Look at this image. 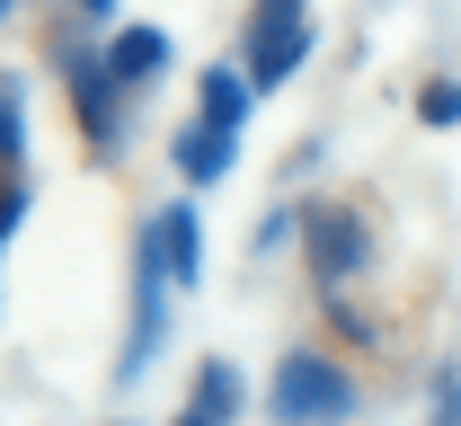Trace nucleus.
I'll return each instance as SVG.
<instances>
[{
    "label": "nucleus",
    "mask_w": 461,
    "mask_h": 426,
    "mask_svg": "<svg viewBox=\"0 0 461 426\" xmlns=\"http://www.w3.org/2000/svg\"><path fill=\"white\" fill-rule=\"evenodd\" d=\"M169 160H177V178H186V186H222V178H230V160H240V133H222V124L195 116V124L169 142Z\"/></svg>",
    "instance_id": "nucleus-7"
},
{
    "label": "nucleus",
    "mask_w": 461,
    "mask_h": 426,
    "mask_svg": "<svg viewBox=\"0 0 461 426\" xmlns=\"http://www.w3.org/2000/svg\"><path fill=\"white\" fill-rule=\"evenodd\" d=\"M160 338H169V258H160V222H142V240H133V320H124V356H115L124 391L160 365Z\"/></svg>",
    "instance_id": "nucleus-3"
},
{
    "label": "nucleus",
    "mask_w": 461,
    "mask_h": 426,
    "mask_svg": "<svg viewBox=\"0 0 461 426\" xmlns=\"http://www.w3.org/2000/svg\"><path fill=\"white\" fill-rule=\"evenodd\" d=\"M426 418H435V426H461V373H453V365L435 373V391H426Z\"/></svg>",
    "instance_id": "nucleus-14"
},
{
    "label": "nucleus",
    "mask_w": 461,
    "mask_h": 426,
    "mask_svg": "<svg viewBox=\"0 0 461 426\" xmlns=\"http://www.w3.org/2000/svg\"><path fill=\"white\" fill-rule=\"evenodd\" d=\"M293 222H302V267H311L320 294H346V285L373 267V222H364L346 195H311Z\"/></svg>",
    "instance_id": "nucleus-2"
},
{
    "label": "nucleus",
    "mask_w": 461,
    "mask_h": 426,
    "mask_svg": "<svg viewBox=\"0 0 461 426\" xmlns=\"http://www.w3.org/2000/svg\"><path fill=\"white\" fill-rule=\"evenodd\" d=\"M160 258H169V285L204 276V222H195V204H160Z\"/></svg>",
    "instance_id": "nucleus-9"
},
{
    "label": "nucleus",
    "mask_w": 461,
    "mask_h": 426,
    "mask_svg": "<svg viewBox=\"0 0 461 426\" xmlns=\"http://www.w3.org/2000/svg\"><path fill=\"white\" fill-rule=\"evenodd\" d=\"M18 222H27V178L0 169V258H9V240H18Z\"/></svg>",
    "instance_id": "nucleus-13"
},
{
    "label": "nucleus",
    "mask_w": 461,
    "mask_h": 426,
    "mask_svg": "<svg viewBox=\"0 0 461 426\" xmlns=\"http://www.w3.org/2000/svg\"><path fill=\"white\" fill-rule=\"evenodd\" d=\"M177 426H213V418H204V409H177Z\"/></svg>",
    "instance_id": "nucleus-16"
},
{
    "label": "nucleus",
    "mask_w": 461,
    "mask_h": 426,
    "mask_svg": "<svg viewBox=\"0 0 461 426\" xmlns=\"http://www.w3.org/2000/svg\"><path fill=\"white\" fill-rule=\"evenodd\" d=\"M54 62H62V89H71V116H80V133H89V151L115 160V151H124V89L107 80V54L54 45Z\"/></svg>",
    "instance_id": "nucleus-5"
},
{
    "label": "nucleus",
    "mask_w": 461,
    "mask_h": 426,
    "mask_svg": "<svg viewBox=\"0 0 461 426\" xmlns=\"http://www.w3.org/2000/svg\"><path fill=\"white\" fill-rule=\"evenodd\" d=\"M302 62H311V0H249V27H240L249 89H285Z\"/></svg>",
    "instance_id": "nucleus-4"
},
{
    "label": "nucleus",
    "mask_w": 461,
    "mask_h": 426,
    "mask_svg": "<svg viewBox=\"0 0 461 426\" xmlns=\"http://www.w3.org/2000/svg\"><path fill=\"white\" fill-rule=\"evenodd\" d=\"M98 54H107V80H115V89H151V80H160V71L177 62L160 27H115Z\"/></svg>",
    "instance_id": "nucleus-6"
},
{
    "label": "nucleus",
    "mask_w": 461,
    "mask_h": 426,
    "mask_svg": "<svg viewBox=\"0 0 461 426\" xmlns=\"http://www.w3.org/2000/svg\"><path fill=\"white\" fill-rule=\"evenodd\" d=\"M249 98H258V89H249V71H230V62H213V71L195 80V116L222 124V133H240V124H249Z\"/></svg>",
    "instance_id": "nucleus-8"
},
{
    "label": "nucleus",
    "mask_w": 461,
    "mask_h": 426,
    "mask_svg": "<svg viewBox=\"0 0 461 426\" xmlns=\"http://www.w3.org/2000/svg\"><path fill=\"white\" fill-rule=\"evenodd\" d=\"M71 9H80L89 27H107V18H115V0H71Z\"/></svg>",
    "instance_id": "nucleus-15"
},
{
    "label": "nucleus",
    "mask_w": 461,
    "mask_h": 426,
    "mask_svg": "<svg viewBox=\"0 0 461 426\" xmlns=\"http://www.w3.org/2000/svg\"><path fill=\"white\" fill-rule=\"evenodd\" d=\"M240 400H249L240 365H230V356H204V365H195V400H186V409H204L213 426H230V418H240Z\"/></svg>",
    "instance_id": "nucleus-10"
},
{
    "label": "nucleus",
    "mask_w": 461,
    "mask_h": 426,
    "mask_svg": "<svg viewBox=\"0 0 461 426\" xmlns=\"http://www.w3.org/2000/svg\"><path fill=\"white\" fill-rule=\"evenodd\" d=\"M267 418L276 426H346L355 418V373L329 347H293L267 382Z\"/></svg>",
    "instance_id": "nucleus-1"
},
{
    "label": "nucleus",
    "mask_w": 461,
    "mask_h": 426,
    "mask_svg": "<svg viewBox=\"0 0 461 426\" xmlns=\"http://www.w3.org/2000/svg\"><path fill=\"white\" fill-rule=\"evenodd\" d=\"M417 124H435V133L461 124V80H426V89H417Z\"/></svg>",
    "instance_id": "nucleus-12"
},
{
    "label": "nucleus",
    "mask_w": 461,
    "mask_h": 426,
    "mask_svg": "<svg viewBox=\"0 0 461 426\" xmlns=\"http://www.w3.org/2000/svg\"><path fill=\"white\" fill-rule=\"evenodd\" d=\"M9 9H18V0H0V27H9Z\"/></svg>",
    "instance_id": "nucleus-17"
},
{
    "label": "nucleus",
    "mask_w": 461,
    "mask_h": 426,
    "mask_svg": "<svg viewBox=\"0 0 461 426\" xmlns=\"http://www.w3.org/2000/svg\"><path fill=\"white\" fill-rule=\"evenodd\" d=\"M27 160V98H18V80L0 71V169H18Z\"/></svg>",
    "instance_id": "nucleus-11"
}]
</instances>
